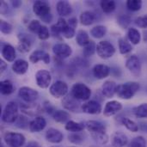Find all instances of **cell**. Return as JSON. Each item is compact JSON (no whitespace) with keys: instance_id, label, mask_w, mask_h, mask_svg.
<instances>
[{"instance_id":"1","label":"cell","mask_w":147,"mask_h":147,"mask_svg":"<svg viewBox=\"0 0 147 147\" xmlns=\"http://www.w3.org/2000/svg\"><path fill=\"white\" fill-rule=\"evenodd\" d=\"M140 85L137 82H127L118 85L116 94L118 97L124 100H129L133 98L135 94L140 90Z\"/></svg>"},{"instance_id":"2","label":"cell","mask_w":147,"mask_h":147,"mask_svg":"<svg viewBox=\"0 0 147 147\" xmlns=\"http://www.w3.org/2000/svg\"><path fill=\"white\" fill-rule=\"evenodd\" d=\"M71 95L78 101H88L91 96L90 89L82 83H77L71 87Z\"/></svg>"},{"instance_id":"3","label":"cell","mask_w":147,"mask_h":147,"mask_svg":"<svg viewBox=\"0 0 147 147\" xmlns=\"http://www.w3.org/2000/svg\"><path fill=\"white\" fill-rule=\"evenodd\" d=\"M18 116V105L15 102H9L3 112V121L5 123H14Z\"/></svg>"},{"instance_id":"4","label":"cell","mask_w":147,"mask_h":147,"mask_svg":"<svg viewBox=\"0 0 147 147\" xmlns=\"http://www.w3.org/2000/svg\"><path fill=\"white\" fill-rule=\"evenodd\" d=\"M96 53L101 59H107L111 58L115 54V48L110 42L107 40H102L96 45Z\"/></svg>"},{"instance_id":"5","label":"cell","mask_w":147,"mask_h":147,"mask_svg":"<svg viewBox=\"0 0 147 147\" xmlns=\"http://www.w3.org/2000/svg\"><path fill=\"white\" fill-rule=\"evenodd\" d=\"M4 142L10 147H22L25 143V137L22 134L7 132L3 136Z\"/></svg>"},{"instance_id":"6","label":"cell","mask_w":147,"mask_h":147,"mask_svg":"<svg viewBox=\"0 0 147 147\" xmlns=\"http://www.w3.org/2000/svg\"><path fill=\"white\" fill-rule=\"evenodd\" d=\"M49 91H50V94L55 98L65 97L66 94L68 93V86L65 82L59 80L51 85Z\"/></svg>"},{"instance_id":"7","label":"cell","mask_w":147,"mask_h":147,"mask_svg":"<svg viewBox=\"0 0 147 147\" xmlns=\"http://www.w3.org/2000/svg\"><path fill=\"white\" fill-rule=\"evenodd\" d=\"M35 80L40 88L47 89L49 87L52 81L51 73L47 70H39L35 74Z\"/></svg>"},{"instance_id":"8","label":"cell","mask_w":147,"mask_h":147,"mask_svg":"<svg viewBox=\"0 0 147 147\" xmlns=\"http://www.w3.org/2000/svg\"><path fill=\"white\" fill-rule=\"evenodd\" d=\"M126 67L134 76H140L141 72V63L138 56L131 55L126 61Z\"/></svg>"},{"instance_id":"9","label":"cell","mask_w":147,"mask_h":147,"mask_svg":"<svg viewBox=\"0 0 147 147\" xmlns=\"http://www.w3.org/2000/svg\"><path fill=\"white\" fill-rule=\"evenodd\" d=\"M18 95L24 102H26L28 103L34 102L38 98V96H39L38 92L35 90H34L30 87H27V86L22 87L19 90Z\"/></svg>"},{"instance_id":"10","label":"cell","mask_w":147,"mask_h":147,"mask_svg":"<svg viewBox=\"0 0 147 147\" xmlns=\"http://www.w3.org/2000/svg\"><path fill=\"white\" fill-rule=\"evenodd\" d=\"M53 52L56 57L60 59H66L71 55V47L65 43H57L53 47Z\"/></svg>"},{"instance_id":"11","label":"cell","mask_w":147,"mask_h":147,"mask_svg":"<svg viewBox=\"0 0 147 147\" xmlns=\"http://www.w3.org/2000/svg\"><path fill=\"white\" fill-rule=\"evenodd\" d=\"M81 110L89 115H98L102 111V106L96 101H88L81 105Z\"/></svg>"},{"instance_id":"12","label":"cell","mask_w":147,"mask_h":147,"mask_svg":"<svg viewBox=\"0 0 147 147\" xmlns=\"http://www.w3.org/2000/svg\"><path fill=\"white\" fill-rule=\"evenodd\" d=\"M33 10L34 14L38 16L43 17L48 14H50V5L46 1H36L33 5Z\"/></svg>"},{"instance_id":"13","label":"cell","mask_w":147,"mask_h":147,"mask_svg":"<svg viewBox=\"0 0 147 147\" xmlns=\"http://www.w3.org/2000/svg\"><path fill=\"white\" fill-rule=\"evenodd\" d=\"M122 109V104L117 101H111L107 102L105 105L104 110H103V115L107 117L113 116L119 113Z\"/></svg>"},{"instance_id":"14","label":"cell","mask_w":147,"mask_h":147,"mask_svg":"<svg viewBox=\"0 0 147 147\" xmlns=\"http://www.w3.org/2000/svg\"><path fill=\"white\" fill-rule=\"evenodd\" d=\"M29 61L33 64H36L39 61H43L45 64L50 63V55L42 50H36L33 52L29 56Z\"/></svg>"},{"instance_id":"15","label":"cell","mask_w":147,"mask_h":147,"mask_svg":"<svg viewBox=\"0 0 147 147\" xmlns=\"http://www.w3.org/2000/svg\"><path fill=\"white\" fill-rule=\"evenodd\" d=\"M62 105L65 109L72 111V112L78 111L79 107H80V103L78 102V100H77L71 95H69L64 97L62 101Z\"/></svg>"},{"instance_id":"16","label":"cell","mask_w":147,"mask_h":147,"mask_svg":"<svg viewBox=\"0 0 147 147\" xmlns=\"http://www.w3.org/2000/svg\"><path fill=\"white\" fill-rule=\"evenodd\" d=\"M117 87H118V85L115 84V82L108 80V81L104 82V84H102V92L103 96H106L107 98H111L116 94Z\"/></svg>"},{"instance_id":"17","label":"cell","mask_w":147,"mask_h":147,"mask_svg":"<svg viewBox=\"0 0 147 147\" xmlns=\"http://www.w3.org/2000/svg\"><path fill=\"white\" fill-rule=\"evenodd\" d=\"M46 139L47 141H49L50 143H53V144H59L60 143L63 139H64V135L63 134L55 128H49L47 133H46Z\"/></svg>"},{"instance_id":"18","label":"cell","mask_w":147,"mask_h":147,"mask_svg":"<svg viewBox=\"0 0 147 147\" xmlns=\"http://www.w3.org/2000/svg\"><path fill=\"white\" fill-rule=\"evenodd\" d=\"M47 126V121L42 116H37L29 123V130L31 133H39Z\"/></svg>"},{"instance_id":"19","label":"cell","mask_w":147,"mask_h":147,"mask_svg":"<svg viewBox=\"0 0 147 147\" xmlns=\"http://www.w3.org/2000/svg\"><path fill=\"white\" fill-rule=\"evenodd\" d=\"M111 143L114 147H124L127 145V136L122 132H115L111 137Z\"/></svg>"},{"instance_id":"20","label":"cell","mask_w":147,"mask_h":147,"mask_svg":"<svg viewBox=\"0 0 147 147\" xmlns=\"http://www.w3.org/2000/svg\"><path fill=\"white\" fill-rule=\"evenodd\" d=\"M110 73V68L102 64L96 65L93 68V75L97 79H104Z\"/></svg>"},{"instance_id":"21","label":"cell","mask_w":147,"mask_h":147,"mask_svg":"<svg viewBox=\"0 0 147 147\" xmlns=\"http://www.w3.org/2000/svg\"><path fill=\"white\" fill-rule=\"evenodd\" d=\"M85 127L91 134L106 132L105 126L102 123H101L100 121H88L85 123Z\"/></svg>"},{"instance_id":"22","label":"cell","mask_w":147,"mask_h":147,"mask_svg":"<svg viewBox=\"0 0 147 147\" xmlns=\"http://www.w3.org/2000/svg\"><path fill=\"white\" fill-rule=\"evenodd\" d=\"M28 70V63L23 59H17L12 65V71L17 75H23Z\"/></svg>"},{"instance_id":"23","label":"cell","mask_w":147,"mask_h":147,"mask_svg":"<svg viewBox=\"0 0 147 147\" xmlns=\"http://www.w3.org/2000/svg\"><path fill=\"white\" fill-rule=\"evenodd\" d=\"M56 9L57 12L61 16H67L72 11L71 5L67 1H59L56 4Z\"/></svg>"},{"instance_id":"24","label":"cell","mask_w":147,"mask_h":147,"mask_svg":"<svg viewBox=\"0 0 147 147\" xmlns=\"http://www.w3.org/2000/svg\"><path fill=\"white\" fill-rule=\"evenodd\" d=\"M2 56L6 61L13 62L16 59L15 48L9 44H5L2 48Z\"/></svg>"},{"instance_id":"25","label":"cell","mask_w":147,"mask_h":147,"mask_svg":"<svg viewBox=\"0 0 147 147\" xmlns=\"http://www.w3.org/2000/svg\"><path fill=\"white\" fill-rule=\"evenodd\" d=\"M95 20H96V15L92 11L86 10L80 15V22L84 26L91 25L95 22Z\"/></svg>"},{"instance_id":"26","label":"cell","mask_w":147,"mask_h":147,"mask_svg":"<svg viewBox=\"0 0 147 147\" xmlns=\"http://www.w3.org/2000/svg\"><path fill=\"white\" fill-rule=\"evenodd\" d=\"M127 38L130 42L134 45H138L141 40V35L140 31L137 28H130L127 30Z\"/></svg>"},{"instance_id":"27","label":"cell","mask_w":147,"mask_h":147,"mask_svg":"<svg viewBox=\"0 0 147 147\" xmlns=\"http://www.w3.org/2000/svg\"><path fill=\"white\" fill-rule=\"evenodd\" d=\"M84 128H85V125H84V123H79V122H76V121H69L65 124V129L67 131L72 133V134L80 133Z\"/></svg>"},{"instance_id":"28","label":"cell","mask_w":147,"mask_h":147,"mask_svg":"<svg viewBox=\"0 0 147 147\" xmlns=\"http://www.w3.org/2000/svg\"><path fill=\"white\" fill-rule=\"evenodd\" d=\"M53 118L59 123H67L70 121V115L66 111L56 110L53 115Z\"/></svg>"},{"instance_id":"29","label":"cell","mask_w":147,"mask_h":147,"mask_svg":"<svg viewBox=\"0 0 147 147\" xmlns=\"http://www.w3.org/2000/svg\"><path fill=\"white\" fill-rule=\"evenodd\" d=\"M30 48H31V42L28 39V37H26V36L21 37L19 40V42L17 44L18 51L22 53H25L29 52Z\"/></svg>"},{"instance_id":"30","label":"cell","mask_w":147,"mask_h":147,"mask_svg":"<svg viewBox=\"0 0 147 147\" xmlns=\"http://www.w3.org/2000/svg\"><path fill=\"white\" fill-rule=\"evenodd\" d=\"M14 91V85L9 80H3L0 83V92L2 95L8 96L13 93Z\"/></svg>"},{"instance_id":"31","label":"cell","mask_w":147,"mask_h":147,"mask_svg":"<svg viewBox=\"0 0 147 147\" xmlns=\"http://www.w3.org/2000/svg\"><path fill=\"white\" fill-rule=\"evenodd\" d=\"M118 44H119L120 53L121 54H127L133 50L132 44L126 38H121L118 41Z\"/></svg>"},{"instance_id":"32","label":"cell","mask_w":147,"mask_h":147,"mask_svg":"<svg viewBox=\"0 0 147 147\" xmlns=\"http://www.w3.org/2000/svg\"><path fill=\"white\" fill-rule=\"evenodd\" d=\"M76 41L80 47H84L90 42V38L86 31L84 30H78L76 35Z\"/></svg>"},{"instance_id":"33","label":"cell","mask_w":147,"mask_h":147,"mask_svg":"<svg viewBox=\"0 0 147 147\" xmlns=\"http://www.w3.org/2000/svg\"><path fill=\"white\" fill-rule=\"evenodd\" d=\"M107 33V28L102 25H97L91 28L90 30V34L92 37L96 39H101Z\"/></svg>"},{"instance_id":"34","label":"cell","mask_w":147,"mask_h":147,"mask_svg":"<svg viewBox=\"0 0 147 147\" xmlns=\"http://www.w3.org/2000/svg\"><path fill=\"white\" fill-rule=\"evenodd\" d=\"M101 8L105 13H111L116 8V3L112 0H102L101 1Z\"/></svg>"},{"instance_id":"35","label":"cell","mask_w":147,"mask_h":147,"mask_svg":"<svg viewBox=\"0 0 147 147\" xmlns=\"http://www.w3.org/2000/svg\"><path fill=\"white\" fill-rule=\"evenodd\" d=\"M134 114L138 118L147 119V103H143L134 109Z\"/></svg>"},{"instance_id":"36","label":"cell","mask_w":147,"mask_h":147,"mask_svg":"<svg viewBox=\"0 0 147 147\" xmlns=\"http://www.w3.org/2000/svg\"><path fill=\"white\" fill-rule=\"evenodd\" d=\"M96 51V45L95 44L94 41L90 40V42L84 47L83 54L84 57H90L95 53Z\"/></svg>"},{"instance_id":"37","label":"cell","mask_w":147,"mask_h":147,"mask_svg":"<svg viewBox=\"0 0 147 147\" xmlns=\"http://www.w3.org/2000/svg\"><path fill=\"white\" fill-rule=\"evenodd\" d=\"M91 136L96 142H97L98 144H101V145H105L109 141V136L106 134V132L91 134Z\"/></svg>"},{"instance_id":"38","label":"cell","mask_w":147,"mask_h":147,"mask_svg":"<svg viewBox=\"0 0 147 147\" xmlns=\"http://www.w3.org/2000/svg\"><path fill=\"white\" fill-rule=\"evenodd\" d=\"M121 122L129 131L134 132V133H136L139 131V126L134 121H132L128 118H123L121 120Z\"/></svg>"},{"instance_id":"39","label":"cell","mask_w":147,"mask_h":147,"mask_svg":"<svg viewBox=\"0 0 147 147\" xmlns=\"http://www.w3.org/2000/svg\"><path fill=\"white\" fill-rule=\"evenodd\" d=\"M127 7L132 11H138L142 7V1H140V0H128L127 2Z\"/></svg>"},{"instance_id":"40","label":"cell","mask_w":147,"mask_h":147,"mask_svg":"<svg viewBox=\"0 0 147 147\" xmlns=\"http://www.w3.org/2000/svg\"><path fill=\"white\" fill-rule=\"evenodd\" d=\"M129 147H146V140L142 136L135 137L131 141Z\"/></svg>"},{"instance_id":"41","label":"cell","mask_w":147,"mask_h":147,"mask_svg":"<svg viewBox=\"0 0 147 147\" xmlns=\"http://www.w3.org/2000/svg\"><path fill=\"white\" fill-rule=\"evenodd\" d=\"M15 123H16V126L17 127L24 129V128H26L28 126H29V123H30V122H28V118H27L26 116L21 115L18 116V118H17V120L16 121Z\"/></svg>"},{"instance_id":"42","label":"cell","mask_w":147,"mask_h":147,"mask_svg":"<svg viewBox=\"0 0 147 147\" xmlns=\"http://www.w3.org/2000/svg\"><path fill=\"white\" fill-rule=\"evenodd\" d=\"M117 21H118L119 25L121 28H127L128 27V25L130 24V22H131V17L129 16H127V15H121L118 17Z\"/></svg>"},{"instance_id":"43","label":"cell","mask_w":147,"mask_h":147,"mask_svg":"<svg viewBox=\"0 0 147 147\" xmlns=\"http://www.w3.org/2000/svg\"><path fill=\"white\" fill-rule=\"evenodd\" d=\"M0 29H1V32L3 34H9L11 32H12V25L10 23H9L8 22H5L3 20H1V22H0Z\"/></svg>"},{"instance_id":"44","label":"cell","mask_w":147,"mask_h":147,"mask_svg":"<svg viewBox=\"0 0 147 147\" xmlns=\"http://www.w3.org/2000/svg\"><path fill=\"white\" fill-rule=\"evenodd\" d=\"M68 139L69 141H71L73 144H80L83 142L84 140V136L81 135L79 133H74V134H71L68 135Z\"/></svg>"},{"instance_id":"45","label":"cell","mask_w":147,"mask_h":147,"mask_svg":"<svg viewBox=\"0 0 147 147\" xmlns=\"http://www.w3.org/2000/svg\"><path fill=\"white\" fill-rule=\"evenodd\" d=\"M41 24L38 20H32L29 24H28V29L29 31H31L32 33L34 34H38V32L40 31V28H41Z\"/></svg>"},{"instance_id":"46","label":"cell","mask_w":147,"mask_h":147,"mask_svg":"<svg viewBox=\"0 0 147 147\" xmlns=\"http://www.w3.org/2000/svg\"><path fill=\"white\" fill-rule=\"evenodd\" d=\"M37 34H38L39 39H40L42 40H47L49 38V36H50V33H49L48 28L46 26H44V25L41 26V28H40V31L38 32Z\"/></svg>"},{"instance_id":"47","label":"cell","mask_w":147,"mask_h":147,"mask_svg":"<svg viewBox=\"0 0 147 147\" xmlns=\"http://www.w3.org/2000/svg\"><path fill=\"white\" fill-rule=\"evenodd\" d=\"M75 28H73L72 27H71L69 24L67 25V27L65 28V30L62 32V35L66 38V39H71L74 35H75Z\"/></svg>"},{"instance_id":"48","label":"cell","mask_w":147,"mask_h":147,"mask_svg":"<svg viewBox=\"0 0 147 147\" xmlns=\"http://www.w3.org/2000/svg\"><path fill=\"white\" fill-rule=\"evenodd\" d=\"M135 24L142 28H147V15L139 16L135 19Z\"/></svg>"},{"instance_id":"49","label":"cell","mask_w":147,"mask_h":147,"mask_svg":"<svg viewBox=\"0 0 147 147\" xmlns=\"http://www.w3.org/2000/svg\"><path fill=\"white\" fill-rule=\"evenodd\" d=\"M0 12H1L2 15H6L9 12L8 4L5 2H3V1L0 2Z\"/></svg>"},{"instance_id":"50","label":"cell","mask_w":147,"mask_h":147,"mask_svg":"<svg viewBox=\"0 0 147 147\" xmlns=\"http://www.w3.org/2000/svg\"><path fill=\"white\" fill-rule=\"evenodd\" d=\"M44 109H45V110H46L48 114H51V115H53V113L56 111V110H54V109H53V107L51 105V103H50V102H46L44 103Z\"/></svg>"},{"instance_id":"51","label":"cell","mask_w":147,"mask_h":147,"mask_svg":"<svg viewBox=\"0 0 147 147\" xmlns=\"http://www.w3.org/2000/svg\"><path fill=\"white\" fill-rule=\"evenodd\" d=\"M51 34L54 36V37H59L60 36V34H61V33H60V31L59 30V28H58V27L56 26V24L55 25H53L52 27H51Z\"/></svg>"},{"instance_id":"52","label":"cell","mask_w":147,"mask_h":147,"mask_svg":"<svg viewBox=\"0 0 147 147\" xmlns=\"http://www.w3.org/2000/svg\"><path fill=\"white\" fill-rule=\"evenodd\" d=\"M68 24H69L71 27H72L73 28H76L77 26H78V20H77V18H75V17L71 18V19L68 21Z\"/></svg>"},{"instance_id":"53","label":"cell","mask_w":147,"mask_h":147,"mask_svg":"<svg viewBox=\"0 0 147 147\" xmlns=\"http://www.w3.org/2000/svg\"><path fill=\"white\" fill-rule=\"evenodd\" d=\"M52 19H53V16H52L51 14H48V15H47V16L41 17V20H42L43 22H47V23H50V22H52Z\"/></svg>"},{"instance_id":"54","label":"cell","mask_w":147,"mask_h":147,"mask_svg":"<svg viewBox=\"0 0 147 147\" xmlns=\"http://www.w3.org/2000/svg\"><path fill=\"white\" fill-rule=\"evenodd\" d=\"M7 66H8L7 63H5L3 59H0V71H1V73H3L6 70Z\"/></svg>"},{"instance_id":"55","label":"cell","mask_w":147,"mask_h":147,"mask_svg":"<svg viewBox=\"0 0 147 147\" xmlns=\"http://www.w3.org/2000/svg\"><path fill=\"white\" fill-rule=\"evenodd\" d=\"M26 147H41V146L36 141H30L27 144Z\"/></svg>"},{"instance_id":"56","label":"cell","mask_w":147,"mask_h":147,"mask_svg":"<svg viewBox=\"0 0 147 147\" xmlns=\"http://www.w3.org/2000/svg\"><path fill=\"white\" fill-rule=\"evenodd\" d=\"M21 4H22V2L19 1V0H17V1H12V5L15 8H18Z\"/></svg>"},{"instance_id":"57","label":"cell","mask_w":147,"mask_h":147,"mask_svg":"<svg viewBox=\"0 0 147 147\" xmlns=\"http://www.w3.org/2000/svg\"><path fill=\"white\" fill-rule=\"evenodd\" d=\"M146 132H147V125H146Z\"/></svg>"},{"instance_id":"58","label":"cell","mask_w":147,"mask_h":147,"mask_svg":"<svg viewBox=\"0 0 147 147\" xmlns=\"http://www.w3.org/2000/svg\"><path fill=\"white\" fill-rule=\"evenodd\" d=\"M1 147H3V144H1Z\"/></svg>"},{"instance_id":"59","label":"cell","mask_w":147,"mask_h":147,"mask_svg":"<svg viewBox=\"0 0 147 147\" xmlns=\"http://www.w3.org/2000/svg\"><path fill=\"white\" fill-rule=\"evenodd\" d=\"M52 147H59V146H52Z\"/></svg>"}]
</instances>
